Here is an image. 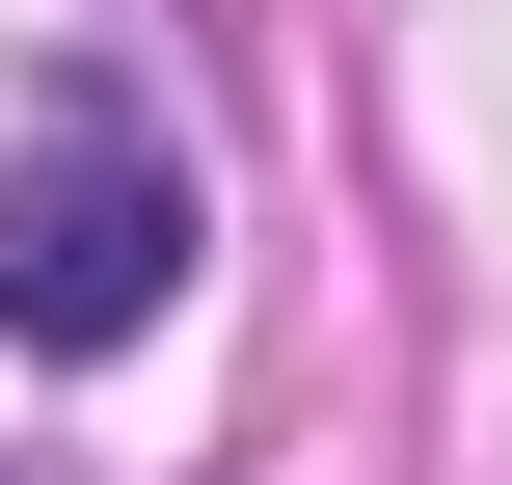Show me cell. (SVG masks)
<instances>
[{
	"instance_id": "6da1fadb",
	"label": "cell",
	"mask_w": 512,
	"mask_h": 485,
	"mask_svg": "<svg viewBox=\"0 0 512 485\" xmlns=\"http://www.w3.org/2000/svg\"><path fill=\"white\" fill-rule=\"evenodd\" d=\"M162 297H189V162H162V108L54 81L0 135V351H135Z\"/></svg>"
}]
</instances>
